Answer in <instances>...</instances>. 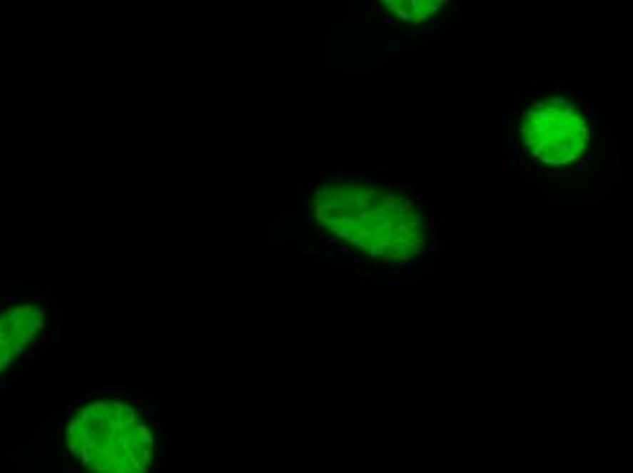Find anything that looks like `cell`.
<instances>
[{
	"mask_svg": "<svg viewBox=\"0 0 633 473\" xmlns=\"http://www.w3.org/2000/svg\"><path fill=\"white\" fill-rule=\"evenodd\" d=\"M44 322V315L33 304L0 313V373L28 348Z\"/></svg>",
	"mask_w": 633,
	"mask_h": 473,
	"instance_id": "277c9868",
	"label": "cell"
},
{
	"mask_svg": "<svg viewBox=\"0 0 633 473\" xmlns=\"http://www.w3.org/2000/svg\"><path fill=\"white\" fill-rule=\"evenodd\" d=\"M519 131L530 153L546 166H572L589 146L586 115L562 97L542 98L530 106Z\"/></svg>",
	"mask_w": 633,
	"mask_h": 473,
	"instance_id": "3957f363",
	"label": "cell"
},
{
	"mask_svg": "<svg viewBox=\"0 0 633 473\" xmlns=\"http://www.w3.org/2000/svg\"><path fill=\"white\" fill-rule=\"evenodd\" d=\"M397 19L412 26H419L430 21L448 0H380Z\"/></svg>",
	"mask_w": 633,
	"mask_h": 473,
	"instance_id": "5b68a950",
	"label": "cell"
},
{
	"mask_svg": "<svg viewBox=\"0 0 633 473\" xmlns=\"http://www.w3.org/2000/svg\"><path fill=\"white\" fill-rule=\"evenodd\" d=\"M313 217L326 231L375 260L406 263L424 250L420 210L410 195L340 180L313 195Z\"/></svg>",
	"mask_w": 633,
	"mask_h": 473,
	"instance_id": "6da1fadb",
	"label": "cell"
},
{
	"mask_svg": "<svg viewBox=\"0 0 633 473\" xmlns=\"http://www.w3.org/2000/svg\"><path fill=\"white\" fill-rule=\"evenodd\" d=\"M69 452L97 472H142L151 462L155 439L131 406L95 402L73 417Z\"/></svg>",
	"mask_w": 633,
	"mask_h": 473,
	"instance_id": "7a4b0ae2",
	"label": "cell"
}]
</instances>
